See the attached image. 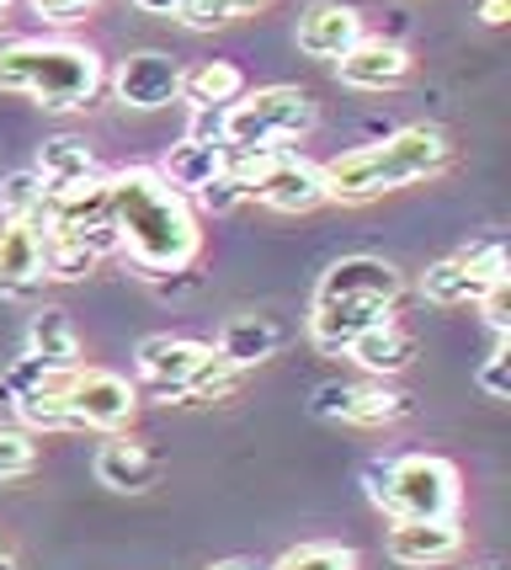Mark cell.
<instances>
[{"label": "cell", "mask_w": 511, "mask_h": 570, "mask_svg": "<svg viewBox=\"0 0 511 570\" xmlns=\"http://www.w3.org/2000/svg\"><path fill=\"white\" fill-rule=\"evenodd\" d=\"M107 203H112L118 246L134 273L149 283L193 273L197 250H203V224H197L193 203L170 193L155 166H128V171L107 176Z\"/></svg>", "instance_id": "cell-1"}, {"label": "cell", "mask_w": 511, "mask_h": 570, "mask_svg": "<svg viewBox=\"0 0 511 570\" xmlns=\"http://www.w3.org/2000/svg\"><path fill=\"white\" fill-rule=\"evenodd\" d=\"M448 160H453V145H448L442 128H426V124L394 128L390 139L346 149V155L320 166L325 203H373V198H384V193H394V187H411V181L438 176Z\"/></svg>", "instance_id": "cell-2"}, {"label": "cell", "mask_w": 511, "mask_h": 570, "mask_svg": "<svg viewBox=\"0 0 511 570\" xmlns=\"http://www.w3.org/2000/svg\"><path fill=\"white\" fill-rule=\"evenodd\" d=\"M101 53L75 38H6L0 43V91L32 97L49 112H75L101 91Z\"/></svg>", "instance_id": "cell-3"}, {"label": "cell", "mask_w": 511, "mask_h": 570, "mask_svg": "<svg viewBox=\"0 0 511 570\" xmlns=\"http://www.w3.org/2000/svg\"><path fill=\"white\" fill-rule=\"evenodd\" d=\"M367 501L394 522H438L459 518V470L438 453H400V459H373L363 470Z\"/></svg>", "instance_id": "cell-4"}, {"label": "cell", "mask_w": 511, "mask_h": 570, "mask_svg": "<svg viewBox=\"0 0 511 570\" xmlns=\"http://www.w3.org/2000/svg\"><path fill=\"white\" fill-rule=\"evenodd\" d=\"M315 128V97L298 86H267L224 107V155H267Z\"/></svg>", "instance_id": "cell-5"}, {"label": "cell", "mask_w": 511, "mask_h": 570, "mask_svg": "<svg viewBox=\"0 0 511 570\" xmlns=\"http://www.w3.org/2000/svg\"><path fill=\"white\" fill-rule=\"evenodd\" d=\"M134 357L149 390L170 400H214L240 379L208 342H193V336H145Z\"/></svg>", "instance_id": "cell-6"}, {"label": "cell", "mask_w": 511, "mask_h": 570, "mask_svg": "<svg viewBox=\"0 0 511 570\" xmlns=\"http://www.w3.org/2000/svg\"><path fill=\"white\" fill-rule=\"evenodd\" d=\"M495 283H511L507 277V246H501V235H485V240H469L459 256H448V262H438V267H426L421 294L432 298V304H442V309H459V304H480Z\"/></svg>", "instance_id": "cell-7"}, {"label": "cell", "mask_w": 511, "mask_h": 570, "mask_svg": "<svg viewBox=\"0 0 511 570\" xmlns=\"http://www.w3.org/2000/svg\"><path fill=\"white\" fill-rule=\"evenodd\" d=\"M49 235L70 240V246L91 250V256H118V224H112V203H107V176H91L70 193L53 198V224Z\"/></svg>", "instance_id": "cell-8"}, {"label": "cell", "mask_w": 511, "mask_h": 570, "mask_svg": "<svg viewBox=\"0 0 511 570\" xmlns=\"http://www.w3.org/2000/svg\"><path fill=\"white\" fill-rule=\"evenodd\" d=\"M250 198L272 208V214H315L325 203V176H320L315 160L272 149L250 166Z\"/></svg>", "instance_id": "cell-9"}, {"label": "cell", "mask_w": 511, "mask_h": 570, "mask_svg": "<svg viewBox=\"0 0 511 570\" xmlns=\"http://www.w3.org/2000/svg\"><path fill=\"white\" fill-rule=\"evenodd\" d=\"M65 405H70V416H75V432H80V426H91V432H118V426L134 422L139 395H134V384L118 379V373L75 368L70 390H65Z\"/></svg>", "instance_id": "cell-10"}, {"label": "cell", "mask_w": 511, "mask_h": 570, "mask_svg": "<svg viewBox=\"0 0 511 570\" xmlns=\"http://www.w3.org/2000/svg\"><path fill=\"white\" fill-rule=\"evenodd\" d=\"M320 422H346V426H384L411 416V400L390 390V384H320L309 400Z\"/></svg>", "instance_id": "cell-11"}, {"label": "cell", "mask_w": 511, "mask_h": 570, "mask_svg": "<svg viewBox=\"0 0 511 570\" xmlns=\"http://www.w3.org/2000/svg\"><path fill=\"white\" fill-rule=\"evenodd\" d=\"M400 294H405V277L384 256H341L320 273L315 288V298H367V304H390V309L400 304Z\"/></svg>", "instance_id": "cell-12"}, {"label": "cell", "mask_w": 511, "mask_h": 570, "mask_svg": "<svg viewBox=\"0 0 511 570\" xmlns=\"http://www.w3.org/2000/svg\"><path fill=\"white\" fill-rule=\"evenodd\" d=\"M390 304H367V298H315L309 304V342H315L325 357H341L357 336L390 325Z\"/></svg>", "instance_id": "cell-13"}, {"label": "cell", "mask_w": 511, "mask_h": 570, "mask_svg": "<svg viewBox=\"0 0 511 570\" xmlns=\"http://www.w3.org/2000/svg\"><path fill=\"white\" fill-rule=\"evenodd\" d=\"M112 91H118L122 107H139V112H155V107H170L181 97V65L160 49H139L128 53L112 75Z\"/></svg>", "instance_id": "cell-14"}, {"label": "cell", "mask_w": 511, "mask_h": 570, "mask_svg": "<svg viewBox=\"0 0 511 570\" xmlns=\"http://www.w3.org/2000/svg\"><path fill=\"white\" fill-rule=\"evenodd\" d=\"M336 75L341 86H352V91H394L411 75V53L390 43V38H363V43H352L336 59Z\"/></svg>", "instance_id": "cell-15"}, {"label": "cell", "mask_w": 511, "mask_h": 570, "mask_svg": "<svg viewBox=\"0 0 511 570\" xmlns=\"http://www.w3.org/2000/svg\"><path fill=\"white\" fill-rule=\"evenodd\" d=\"M363 17L352 11V6H341V0H315L304 17H298V49L309 53V59H331L336 65L341 53L352 49V43H363Z\"/></svg>", "instance_id": "cell-16"}, {"label": "cell", "mask_w": 511, "mask_h": 570, "mask_svg": "<svg viewBox=\"0 0 511 570\" xmlns=\"http://www.w3.org/2000/svg\"><path fill=\"white\" fill-rule=\"evenodd\" d=\"M43 240L32 224L0 219V294L6 298H27L43 283Z\"/></svg>", "instance_id": "cell-17"}, {"label": "cell", "mask_w": 511, "mask_h": 570, "mask_svg": "<svg viewBox=\"0 0 511 570\" xmlns=\"http://www.w3.org/2000/svg\"><path fill=\"white\" fill-rule=\"evenodd\" d=\"M384 549H390V560H400V566H442V560H453L463 549V528H459V518L394 522Z\"/></svg>", "instance_id": "cell-18"}, {"label": "cell", "mask_w": 511, "mask_h": 570, "mask_svg": "<svg viewBox=\"0 0 511 570\" xmlns=\"http://www.w3.org/2000/svg\"><path fill=\"white\" fill-rule=\"evenodd\" d=\"M155 474H160V459H155L145 443H134V438H107V443L97 448V480L107 491H118V497L149 491Z\"/></svg>", "instance_id": "cell-19"}, {"label": "cell", "mask_w": 511, "mask_h": 570, "mask_svg": "<svg viewBox=\"0 0 511 570\" xmlns=\"http://www.w3.org/2000/svg\"><path fill=\"white\" fill-rule=\"evenodd\" d=\"M160 181H166L170 193H181V198L193 203L214 176L224 171V145H197V139H181V145L166 149V160L155 166Z\"/></svg>", "instance_id": "cell-20"}, {"label": "cell", "mask_w": 511, "mask_h": 570, "mask_svg": "<svg viewBox=\"0 0 511 570\" xmlns=\"http://www.w3.org/2000/svg\"><path fill=\"white\" fill-rule=\"evenodd\" d=\"M277 347H283L277 321H267V315H235V321L219 331V347L214 352H219L235 373H245V368H256V363H267Z\"/></svg>", "instance_id": "cell-21"}, {"label": "cell", "mask_w": 511, "mask_h": 570, "mask_svg": "<svg viewBox=\"0 0 511 570\" xmlns=\"http://www.w3.org/2000/svg\"><path fill=\"white\" fill-rule=\"evenodd\" d=\"M346 357L357 363L363 373H373V379H390V373H405L415 357V336H405L400 325H379V331H367V336H357L352 347H346Z\"/></svg>", "instance_id": "cell-22"}, {"label": "cell", "mask_w": 511, "mask_h": 570, "mask_svg": "<svg viewBox=\"0 0 511 570\" xmlns=\"http://www.w3.org/2000/svg\"><path fill=\"white\" fill-rule=\"evenodd\" d=\"M27 352L43 357L49 368H75L80 363V336H75V321L65 309L43 304L32 321H27Z\"/></svg>", "instance_id": "cell-23"}, {"label": "cell", "mask_w": 511, "mask_h": 570, "mask_svg": "<svg viewBox=\"0 0 511 570\" xmlns=\"http://www.w3.org/2000/svg\"><path fill=\"white\" fill-rule=\"evenodd\" d=\"M245 97V75L229 65V59H208V65H197V70H181V97L193 112L203 107H229V101Z\"/></svg>", "instance_id": "cell-24"}, {"label": "cell", "mask_w": 511, "mask_h": 570, "mask_svg": "<svg viewBox=\"0 0 511 570\" xmlns=\"http://www.w3.org/2000/svg\"><path fill=\"white\" fill-rule=\"evenodd\" d=\"M0 208H6V219L32 224L38 235H49V224H53V193L43 187V176H38V171L0 176Z\"/></svg>", "instance_id": "cell-25"}, {"label": "cell", "mask_w": 511, "mask_h": 570, "mask_svg": "<svg viewBox=\"0 0 511 570\" xmlns=\"http://www.w3.org/2000/svg\"><path fill=\"white\" fill-rule=\"evenodd\" d=\"M32 171L43 176V187L59 198V193H70V187H80V181L97 176V155L86 149V139H49Z\"/></svg>", "instance_id": "cell-26"}, {"label": "cell", "mask_w": 511, "mask_h": 570, "mask_svg": "<svg viewBox=\"0 0 511 570\" xmlns=\"http://www.w3.org/2000/svg\"><path fill=\"white\" fill-rule=\"evenodd\" d=\"M86 273H97V256H91V250L70 246V240H59V235L43 240V277L75 283V277H86Z\"/></svg>", "instance_id": "cell-27"}, {"label": "cell", "mask_w": 511, "mask_h": 570, "mask_svg": "<svg viewBox=\"0 0 511 570\" xmlns=\"http://www.w3.org/2000/svg\"><path fill=\"white\" fill-rule=\"evenodd\" d=\"M272 570H357V554L341 549V544H298Z\"/></svg>", "instance_id": "cell-28"}, {"label": "cell", "mask_w": 511, "mask_h": 570, "mask_svg": "<svg viewBox=\"0 0 511 570\" xmlns=\"http://www.w3.org/2000/svg\"><path fill=\"white\" fill-rule=\"evenodd\" d=\"M32 464H38V443H32V432H22V426H0V485L32 474Z\"/></svg>", "instance_id": "cell-29"}, {"label": "cell", "mask_w": 511, "mask_h": 570, "mask_svg": "<svg viewBox=\"0 0 511 570\" xmlns=\"http://www.w3.org/2000/svg\"><path fill=\"white\" fill-rule=\"evenodd\" d=\"M49 363H43V357H32V352H27V357H17V363H11V368L0 373V395L6 400H22V395H32V390H43V384H49Z\"/></svg>", "instance_id": "cell-30"}, {"label": "cell", "mask_w": 511, "mask_h": 570, "mask_svg": "<svg viewBox=\"0 0 511 570\" xmlns=\"http://www.w3.org/2000/svg\"><path fill=\"white\" fill-rule=\"evenodd\" d=\"M181 27H193V32H214V27H224L235 11L224 6V0H176V11H170Z\"/></svg>", "instance_id": "cell-31"}, {"label": "cell", "mask_w": 511, "mask_h": 570, "mask_svg": "<svg viewBox=\"0 0 511 570\" xmlns=\"http://www.w3.org/2000/svg\"><path fill=\"white\" fill-rule=\"evenodd\" d=\"M511 352H507V342L490 352L485 357V368H480V390H485L490 400H511Z\"/></svg>", "instance_id": "cell-32"}, {"label": "cell", "mask_w": 511, "mask_h": 570, "mask_svg": "<svg viewBox=\"0 0 511 570\" xmlns=\"http://www.w3.org/2000/svg\"><path fill=\"white\" fill-rule=\"evenodd\" d=\"M480 304H485L490 331H495V336L507 342V331H511V283H495V288H490V294L480 298Z\"/></svg>", "instance_id": "cell-33"}, {"label": "cell", "mask_w": 511, "mask_h": 570, "mask_svg": "<svg viewBox=\"0 0 511 570\" xmlns=\"http://www.w3.org/2000/svg\"><path fill=\"white\" fill-rule=\"evenodd\" d=\"M91 6H97V0H32V11H38L43 22H59V27L80 22V17H86Z\"/></svg>", "instance_id": "cell-34"}, {"label": "cell", "mask_w": 511, "mask_h": 570, "mask_svg": "<svg viewBox=\"0 0 511 570\" xmlns=\"http://www.w3.org/2000/svg\"><path fill=\"white\" fill-rule=\"evenodd\" d=\"M511 17V0H485V6H480V22L485 27H501Z\"/></svg>", "instance_id": "cell-35"}, {"label": "cell", "mask_w": 511, "mask_h": 570, "mask_svg": "<svg viewBox=\"0 0 511 570\" xmlns=\"http://www.w3.org/2000/svg\"><path fill=\"white\" fill-rule=\"evenodd\" d=\"M139 11H155V17H170L176 11V0H134Z\"/></svg>", "instance_id": "cell-36"}, {"label": "cell", "mask_w": 511, "mask_h": 570, "mask_svg": "<svg viewBox=\"0 0 511 570\" xmlns=\"http://www.w3.org/2000/svg\"><path fill=\"white\" fill-rule=\"evenodd\" d=\"M208 570H262V566H250V560H219V566H208Z\"/></svg>", "instance_id": "cell-37"}, {"label": "cell", "mask_w": 511, "mask_h": 570, "mask_svg": "<svg viewBox=\"0 0 511 570\" xmlns=\"http://www.w3.org/2000/svg\"><path fill=\"white\" fill-rule=\"evenodd\" d=\"M229 11H256V6H267V0H224Z\"/></svg>", "instance_id": "cell-38"}, {"label": "cell", "mask_w": 511, "mask_h": 570, "mask_svg": "<svg viewBox=\"0 0 511 570\" xmlns=\"http://www.w3.org/2000/svg\"><path fill=\"white\" fill-rule=\"evenodd\" d=\"M0 570H17V560H11V554H0Z\"/></svg>", "instance_id": "cell-39"}, {"label": "cell", "mask_w": 511, "mask_h": 570, "mask_svg": "<svg viewBox=\"0 0 511 570\" xmlns=\"http://www.w3.org/2000/svg\"><path fill=\"white\" fill-rule=\"evenodd\" d=\"M6 11H11V0H0V17H6Z\"/></svg>", "instance_id": "cell-40"}]
</instances>
